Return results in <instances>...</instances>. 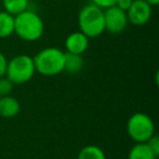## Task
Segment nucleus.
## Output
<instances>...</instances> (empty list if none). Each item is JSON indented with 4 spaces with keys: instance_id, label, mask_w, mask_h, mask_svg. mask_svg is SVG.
<instances>
[{
    "instance_id": "obj_1",
    "label": "nucleus",
    "mask_w": 159,
    "mask_h": 159,
    "mask_svg": "<svg viewBox=\"0 0 159 159\" xmlns=\"http://www.w3.org/2000/svg\"><path fill=\"white\" fill-rule=\"evenodd\" d=\"M45 25L37 13L30 10L14 16V33L23 40L35 42L44 34Z\"/></svg>"
},
{
    "instance_id": "obj_2",
    "label": "nucleus",
    "mask_w": 159,
    "mask_h": 159,
    "mask_svg": "<svg viewBox=\"0 0 159 159\" xmlns=\"http://www.w3.org/2000/svg\"><path fill=\"white\" fill-rule=\"evenodd\" d=\"M33 60L36 72L45 76H55L63 71L64 52L55 47L40 50Z\"/></svg>"
},
{
    "instance_id": "obj_3",
    "label": "nucleus",
    "mask_w": 159,
    "mask_h": 159,
    "mask_svg": "<svg viewBox=\"0 0 159 159\" xmlns=\"http://www.w3.org/2000/svg\"><path fill=\"white\" fill-rule=\"evenodd\" d=\"M79 27L89 38L102 35L105 32L104 9L94 3L83 7L79 13Z\"/></svg>"
},
{
    "instance_id": "obj_4",
    "label": "nucleus",
    "mask_w": 159,
    "mask_h": 159,
    "mask_svg": "<svg viewBox=\"0 0 159 159\" xmlns=\"http://www.w3.org/2000/svg\"><path fill=\"white\" fill-rule=\"evenodd\" d=\"M35 73L34 60L27 55H18L7 63L6 76L13 84H25L30 82Z\"/></svg>"
},
{
    "instance_id": "obj_5",
    "label": "nucleus",
    "mask_w": 159,
    "mask_h": 159,
    "mask_svg": "<svg viewBox=\"0 0 159 159\" xmlns=\"http://www.w3.org/2000/svg\"><path fill=\"white\" fill-rule=\"evenodd\" d=\"M128 134L136 143H146L155 134L152 118L143 112H136L130 117L126 124Z\"/></svg>"
},
{
    "instance_id": "obj_6",
    "label": "nucleus",
    "mask_w": 159,
    "mask_h": 159,
    "mask_svg": "<svg viewBox=\"0 0 159 159\" xmlns=\"http://www.w3.org/2000/svg\"><path fill=\"white\" fill-rule=\"evenodd\" d=\"M104 19L105 31H108L111 34H119L123 32L129 23L126 12L116 6L104 10Z\"/></svg>"
},
{
    "instance_id": "obj_7",
    "label": "nucleus",
    "mask_w": 159,
    "mask_h": 159,
    "mask_svg": "<svg viewBox=\"0 0 159 159\" xmlns=\"http://www.w3.org/2000/svg\"><path fill=\"white\" fill-rule=\"evenodd\" d=\"M128 20L136 26H142L149 21L152 16V7L144 0H133L130 9L126 11Z\"/></svg>"
},
{
    "instance_id": "obj_8",
    "label": "nucleus",
    "mask_w": 159,
    "mask_h": 159,
    "mask_svg": "<svg viewBox=\"0 0 159 159\" xmlns=\"http://www.w3.org/2000/svg\"><path fill=\"white\" fill-rule=\"evenodd\" d=\"M89 38L82 32H74L70 34L66 39V52L83 55L89 48Z\"/></svg>"
},
{
    "instance_id": "obj_9",
    "label": "nucleus",
    "mask_w": 159,
    "mask_h": 159,
    "mask_svg": "<svg viewBox=\"0 0 159 159\" xmlns=\"http://www.w3.org/2000/svg\"><path fill=\"white\" fill-rule=\"evenodd\" d=\"M21 105L16 97L9 95L0 97V117L10 119L20 112Z\"/></svg>"
},
{
    "instance_id": "obj_10",
    "label": "nucleus",
    "mask_w": 159,
    "mask_h": 159,
    "mask_svg": "<svg viewBox=\"0 0 159 159\" xmlns=\"http://www.w3.org/2000/svg\"><path fill=\"white\" fill-rule=\"evenodd\" d=\"M83 66H84V60H83L82 55L64 52L63 71H66L70 74H76L82 70Z\"/></svg>"
},
{
    "instance_id": "obj_11",
    "label": "nucleus",
    "mask_w": 159,
    "mask_h": 159,
    "mask_svg": "<svg viewBox=\"0 0 159 159\" xmlns=\"http://www.w3.org/2000/svg\"><path fill=\"white\" fill-rule=\"evenodd\" d=\"M14 33V16L0 11V38H7Z\"/></svg>"
},
{
    "instance_id": "obj_12",
    "label": "nucleus",
    "mask_w": 159,
    "mask_h": 159,
    "mask_svg": "<svg viewBox=\"0 0 159 159\" xmlns=\"http://www.w3.org/2000/svg\"><path fill=\"white\" fill-rule=\"evenodd\" d=\"M129 159H157L146 143H136L129 152Z\"/></svg>"
},
{
    "instance_id": "obj_13",
    "label": "nucleus",
    "mask_w": 159,
    "mask_h": 159,
    "mask_svg": "<svg viewBox=\"0 0 159 159\" xmlns=\"http://www.w3.org/2000/svg\"><path fill=\"white\" fill-rule=\"evenodd\" d=\"M2 5L6 12L16 16L21 12L27 10L29 0H2Z\"/></svg>"
},
{
    "instance_id": "obj_14",
    "label": "nucleus",
    "mask_w": 159,
    "mask_h": 159,
    "mask_svg": "<svg viewBox=\"0 0 159 159\" xmlns=\"http://www.w3.org/2000/svg\"><path fill=\"white\" fill-rule=\"evenodd\" d=\"M77 159H106V155L98 146L87 145L80 150Z\"/></svg>"
},
{
    "instance_id": "obj_15",
    "label": "nucleus",
    "mask_w": 159,
    "mask_h": 159,
    "mask_svg": "<svg viewBox=\"0 0 159 159\" xmlns=\"http://www.w3.org/2000/svg\"><path fill=\"white\" fill-rule=\"evenodd\" d=\"M13 86H14V84L6 76V75L2 77H0V97L11 95Z\"/></svg>"
},
{
    "instance_id": "obj_16",
    "label": "nucleus",
    "mask_w": 159,
    "mask_h": 159,
    "mask_svg": "<svg viewBox=\"0 0 159 159\" xmlns=\"http://www.w3.org/2000/svg\"><path fill=\"white\" fill-rule=\"evenodd\" d=\"M146 144H147L148 147L150 148V150L158 157L159 156V137L157 136L156 134H154L147 142H146Z\"/></svg>"
},
{
    "instance_id": "obj_17",
    "label": "nucleus",
    "mask_w": 159,
    "mask_h": 159,
    "mask_svg": "<svg viewBox=\"0 0 159 159\" xmlns=\"http://www.w3.org/2000/svg\"><path fill=\"white\" fill-rule=\"evenodd\" d=\"M117 0H93V3L97 7L102 8V9H107L116 6Z\"/></svg>"
},
{
    "instance_id": "obj_18",
    "label": "nucleus",
    "mask_w": 159,
    "mask_h": 159,
    "mask_svg": "<svg viewBox=\"0 0 159 159\" xmlns=\"http://www.w3.org/2000/svg\"><path fill=\"white\" fill-rule=\"evenodd\" d=\"M132 2H133V0H117L116 7H118L119 9H121L126 12L129 9H130Z\"/></svg>"
},
{
    "instance_id": "obj_19",
    "label": "nucleus",
    "mask_w": 159,
    "mask_h": 159,
    "mask_svg": "<svg viewBox=\"0 0 159 159\" xmlns=\"http://www.w3.org/2000/svg\"><path fill=\"white\" fill-rule=\"evenodd\" d=\"M7 63L8 60L5 57L1 51H0V77H2L6 75V70H7Z\"/></svg>"
},
{
    "instance_id": "obj_20",
    "label": "nucleus",
    "mask_w": 159,
    "mask_h": 159,
    "mask_svg": "<svg viewBox=\"0 0 159 159\" xmlns=\"http://www.w3.org/2000/svg\"><path fill=\"white\" fill-rule=\"evenodd\" d=\"M144 1H146L150 7H154V6H157L159 3V0H144Z\"/></svg>"
}]
</instances>
